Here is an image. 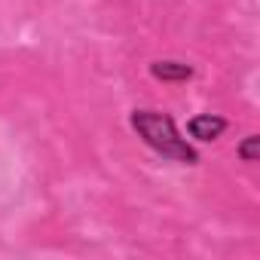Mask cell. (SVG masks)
I'll return each mask as SVG.
<instances>
[{
    "label": "cell",
    "mask_w": 260,
    "mask_h": 260,
    "mask_svg": "<svg viewBox=\"0 0 260 260\" xmlns=\"http://www.w3.org/2000/svg\"><path fill=\"white\" fill-rule=\"evenodd\" d=\"M132 128L144 138L147 147H153L156 153L169 156V159H178V162H187L193 166L199 159V153L187 144V138H181L178 125L169 113H159V110H135L132 113Z\"/></svg>",
    "instance_id": "1"
},
{
    "label": "cell",
    "mask_w": 260,
    "mask_h": 260,
    "mask_svg": "<svg viewBox=\"0 0 260 260\" xmlns=\"http://www.w3.org/2000/svg\"><path fill=\"white\" fill-rule=\"evenodd\" d=\"M223 128H226V119L214 116V113H199V116H193L187 122V132L196 141H214V138H220Z\"/></svg>",
    "instance_id": "2"
},
{
    "label": "cell",
    "mask_w": 260,
    "mask_h": 260,
    "mask_svg": "<svg viewBox=\"0 0 260 260\" xmlns=\"http://www.w3.org/2000/svg\"><path fill=\"white\" fill-rule=\"evenodd\" d=\"M150 74L156 80H169V83H184L193 77V68L184 64V61H153L150 64Z\"/></svg>",
    "instance_id": "3"
},
{
    "label": "cell",
    "mask_w": 260,
    "mask_h": 260,
    "mask_svg": "<svg viewBox=\"0 0 260 260\" xmlns=\"http://www.w3.org/2000/svg\"><path fill=\"white\" fill-rule=\"evenodd\" d=\"M257 153H260V138H257V135H248V138L242 141V147H239V156H242L245 162H254Z\"/></svg>",
    "instance_id": "4"
}]
</instances>
